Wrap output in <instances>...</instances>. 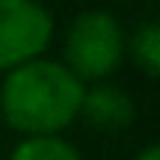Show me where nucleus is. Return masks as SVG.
Returning a JSON list of instances; mask_svg holds the SVG:
<instances>
[{
    "label": "nucleus",
    "instance_id": "obj_6",
    "mask_svg": "<svg viewBox=\"0 0 160 160\" xmlns=\"http://www.w3.org/2000/svg\"><path fill=\"white\" fill-rule=\"evenodd\" d=\"M9 160H83V157L62 137H27L12 148Z\"/></svg>",
    "mask_w": 160,
    "mask_h": 160
},
{
    "label": "nucleus",
    "instance_id": "obj_1",
    "mask_svg": "<svg viewBox=\"0 0 160 160\" xmlns=\"http://www.w3.org/2000/svg\"><path fill=\"white\" fill-rule=\"evenodd\" d=\"M86 86L59 59H33L6 71L0 86V113L12 131L27 137H59L80 119Z\"/></svg>",
    "mask_w": 160,
    "mask_h": 160
},
{
    "label": "nucleus",
    "instance_id": "obj_2",
    "mask_svg": "<svg viewBox=\"0 0 160 160\" xmlns=\"http://www.w3.org/2000/svg\"><path fill=\"white\" fill-rule=\"evenodd\" d=\"M59 62L80 83H104L125 62V30L104 9H86L71 21Z\"/></svg>",
    "mask_w": 160,
    "mask_h": 160
},
{
    "label": "nucleus",
    "instance_id": "obj_4",
    "mask_svg": "<svg viewBox=\"0 0 160 160\" xmlns=\"http://www.w3.org/2000/svg\"><path fill=\"white\" fill-rule=\"evenodd\" d=\"M80 116L95 131L119 133L125 128H131V122L137 119V104H133V98L122 86L95 83V86H86V92H83Z\"/></svg>",
    "mask_w": 160,
    "mask_h": 160
},
{
    "label": "nucleus",
    "instance_id": "obj_7",
    "mask_svg": "<svg viewBox=\"0 0 160 160\" xmlns=\"http://www.w3.org/2000/svg\"><path fill=\"white\" fill-rule=\"evenodd\" d=\"M133 160H160V148H157L154 142H148V145H145V148L139 151V154L133 157Z\"/></svg>",
    "mask_w": 160,
    "mask_h": 160
},
{
    "label": "nucleus",
    "instance_id": "obj_5",
    "mask_svg": "<svg viewBox=\"0 0 160 160\" xmlns=\"http://www.w3.org/2000/svg\"><path fill=\"white\" fill-rule=\"evenodd\" d=\"M125 53L133 59L145 77H157L160 71V27L154 21H142L133 30L131 39H125Z\"/></svg>",
    "mask_w": 160,
    "mask_h": 160
},
{
    "label": "nucleus",
    "instance_id": "obj_3",
    "mask_svg": "<svg viewBox=\"0 0 160 160\" xmlns=\"http://www.w3.org/2000/svg\"><path fill=\"white\" fill-rule=\"evenodd\" d=\"M53 39V15L42 0H0V71L42 59Z\"/></svg>",
    "mask_w": 160,
    "mask_h": 160
}]
</instances>
